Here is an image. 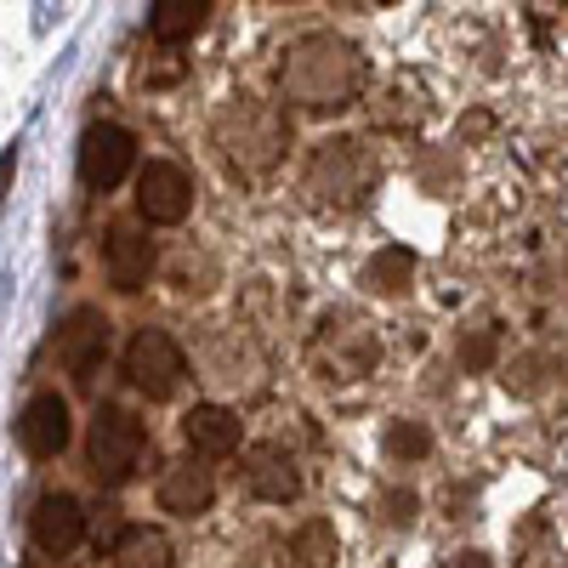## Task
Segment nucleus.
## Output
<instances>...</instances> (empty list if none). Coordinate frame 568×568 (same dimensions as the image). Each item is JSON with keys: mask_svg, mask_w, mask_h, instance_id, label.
I'll return each mask as SVG.
<instances>
[{"mask_svg": "<svg viewBox=\"0 0 568 568\" xmlns=\"http://www.w3.org/2000/svg\"><path fill=\"white\" fill-rule=\"evenodd\" d=\"M278 85H284V98H291L296 109L336 114L364 91V58H358V45H347L342 34H302L291 52H284Z\"/></svg>", "mask_w": 568, "mask_h": 568, "instance_id": "nucleus-1", "label": "nucleus"}, {"mask_svg": "<svg viewBox=\"0 0 568 568\" xmlns=\"http://www.w3.org/2000/svg\"><path fill=\"white\" fill-rule=\"evenodd\" d=\"M375 160H369V149L364 142H353V136H329V142H318L313 149V160H307V194L318 200V205H358L369 187H375Z\"/></svg>", "mask_w": 568, "mask_h": 568, "instance_id": "nucleus-2", "label": "nucleus"}, {"mask_svg": "<svg viewBox=\"0 0 568 568\" xmlns=\"http://www.w3.org/2000/svg\"><path fill=\"white\" fill-rule=\"evenodd\" d=\"M142 449H149V433L142 420L120 404H103L91 415V433H85V455H91V471H98L103 489H120L131 484V471L142 466Z\"/></svg>", "mask_w": 568, "mask_h": 568, "instance_id": "nucleus-3", "label": "nucleus"}, {"mask_svg": "<svg viewBox=\"0 0 568 568\" xmlns=\"http://www.w3.org/2000/svg\"><path fill=\"white\" fill-rule=\"evenodd\" d=\"M216 136H222L227 160L240 171H267L278 160V149H284V120L267 103H256V98H233L222 109V120H216Z\"/></svg>", "mask_w": 568, "mask_h": 568, "instance_id": "nucleus-4", "label": "nucleus"}, {"mask_svg": "<svg viewBox=\"0 0 568 568\" xmlns=\"http://www.w3.org/2000/svg\"><path fill=\"white\" fill-rule=\"evenodd\" d=\"M182 375H187V358H182V347L165 336V329H136L131 347H125V382L142 398L165 404L182 387Z\"/></svg>", "mask_w": 568, "mask_h": 568, "instance_id": "nucleus-5", "label": "nucleus"}, {"mask_svg": "<svg viewBox=\"0 0 568 568\" xmlns=\"http://www.w3.org/2000/svg\"><path fill=\"white\" fill-rule=\"evenodd\" d=\"M136 165V136L114 120L103 125H91L80 136V182L91 187V194H109V187L125 182V171Z\"/></svg>", "mask_w": 568, "mask_h": 568, "instance_id": "nucleus-6", "label": "nucleus"}, {"mask_svg": "<svg viewBox=\"0 0 568 568\" xmlns=\"http://www.w3.org/2000/svg\"><path fill=\"white\" fill-rule=\"evenodd\" d=\"M136 211L154 227H176L187 211H194V182H187V171L171 165V160H149L142 176H136Z\"/></svg>", "mask_w": 568, "mask_h": 568, "instance_id": "nucleus-7", "label": "nucleus"}, {"mask_svg": "<svg viewBox=\"0 0 568 568\" xmlns=\"http://www.w3.org/2000/svg\"><path fill=\"white\" fill-rule=\"evenodd\" d=\"M58 358H63V369L74 375V382L85 387L91 375L103 369V358H109V318L98 307H74L58 324Z\"/></svg>", "mask_w": 568, "mask_h": 568, "instance_id": "nucleus-8", "label": "nucleus"}, {"mask_svg": "<svg viewBox=\"0 0 568 568\" xmlns=\"http://www.w3.org/2000/svg\"><path fill=\"white\" fill-rule=\"evenodd\" d=\"M18 444L29 460H58L69 449V404L58 393H34L18 415Z\"/></svg>", "mask_w": 568, "mask_h": 568, "instance_id": "nucleus-9", "label": "nucleus"}, {"mask_svg": "<svg viewBox=\"0 0 568 568\" xmlns=\"http://www.w3.org/2000/svg\"><path fill=\"white\" fill-rule=\"evenodd\" d=\"M29 535L45 557H69L80 540H85V511L74 495H40L34 511H29Z\"/></svg>", "mask_w": 568, "mask_h": 568, "instance_id": "nucleus-10", "label": "nucleus"}, {"mask_svg": "<svg viewBox=\"0 0 568 568\" xmlns=\"http://www.w3.org/2000/svg\"><path fill=\"white\" fill-rule=\"evenodd\" d=\"M182 438L205 460H227V455H240V415L222 404H194L182 415Z\"/></svg>", "mask_w": 568, "mask_h": 568, "instance_id": "nucleus-11", "label": "nucleus"}, {"mask_svg": "<svg viewBox=\"0 0 568 568\" xmlns=\"http://www.w3.org/2000/svg\"><path fill=\"white\" fill-rule=\"evenodd\" d=\"M103 267H109L114 291H142L154 273V240L142 227H114L109 245H103Z\"/></svg>", "mask_w": 568, "mask_h": 568, "instance_id": "nucleus-12", "label": "nucleus"}, {"mask_svg": "<svg viewBox=\"0 0 568 568\" xmlns=\"http://www.w3.org/2000/svg\"><path fill=\"white\" fill-rule=\"evenodd\" d=\"M216 500V484H211V466H194V460H176L165 478H160V506L176 511V517H200L211 511Z\"/></svg>", "mask_w": 568, "mask_h": 568, "instance_id": "nucleus-13", "label": "nucleus"}, {"mask_svg": "<svg viewBox=\"0 0 568 568\" xmlns=\"http://www.w3.org/2000/svg\"><path fill=\"white\" fill-rule=\"evenodd\" d=\"M245 484H251V495H256V500H273V506H284V500H296V495H302L296 466L284 460L273 444H262V449H251V455H245Z\"/></svg>", "mask_w": 568, "mask_h": 568, "instance_id": "nucleus-14", "label": "nucleus"}, {"mask_svg": "<svg viewBox=\"0 0 568 568\" xmlns=\"http://www.w3.org/2000/svg\"><path fill=\"white\" fill-rule=\"evenodd\" d=\"M211 18V0H154L149 7V34L160 45H182V40H194Z\"/></svg>", "mask_w": 568, "mask_h": 568, "instance_id": "nucleus-15", "label": "nucleus"}, {"mask_svg": "<svg viewBox=\"0 0 568 568\" xmlns=\"http://www.w3.org/2000/svg\"><path fill=\"white\" fill-rule=\"evenodd\" d=\"M114 562L120 568H171L176 551H171V540L160 529H125L120 546H114Z\"/></svg>", "mask_w": 568, "mask_h": 568, "instance_id": "nucleus-16", "label": "nucleus"}, {"mask_svg": "<svg viewBox=\"0 0 568 568\" xmlns=\"http://www.w3.org/2000/svg\"><path fill=\"white\" fill-rule=\"evenodd\" d=\"M369 291H382V296H398V291H409V278H415V251H404V245H387L382 256L369 262Z\"/></svg>", "mask_w": 568, "mask_h": 568, "instance_id": "nucleus-17", "label": "nucleus"}, {"mask_svg": "<svg viewBox=\"0 0 568 568\" xmlns=\"http://www.w3.org/2000/svg\"><path fill=\"white\" fill-rule=\"evenodd\" d=\"M291 551H296L307 568H329V562H336V529H329L324 517H313V524H302V529H296Z\"/></svg>", "mask_w": 568, "mask_h": 568, "instance_id": "nucleus-18", "label": "nucleus"}, {"mask_svg": "<svg viewBox=\"0 0 568 568\" xmlns=\"http://www.w3.org/2000/svg\"><path fill=\"white\" fill-rule=\"evenodd\" d=\"M426 449H433V433H426L420 420H393L387 426V455L393 460H420Z\"/></svg>", "mask_w": 568, "mask_h": 568, "instance_id": "nucleus-19", "label": "nucleus"}, {"mask_svg": "<svg viewBox=\"0 0 568 568\" xmlns=\"http://www.w3.org/2000/svg\"><path fill=\"white\" fill-rule=\"evenodd\" d=\"M387 506H393V511H387V517H393V524H409V506H415V495H393Z\"/></svg>", "mask_w": 568, "mask_h": 568, "instance_id": "nucleus-20", "label": "nucleus"}, {"mask_svg": "<svg viewBox=\"0 0 568 568\" xmlns=\"http://www.w3.org/2000/svg\"><path fill=\"white\" fill-rule=\"evenodd\" d=\"M455 568H489V557H484V551H460Z\"/></svg>", "mask_w": 568, "mask_h": 568, "instance_id": "nucleus-21", "label": "nucleus"}]
</instances>
